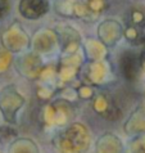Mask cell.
I'll use <instances>...</instances> for the list:
<instances>
[{
  "label": "cell",
  "mask_w": 145,
  "mask_h": 153,
  "mask_svg": "<svg viewBox=\"0 0 145 153\" xmlns=\"http://www.w3.org/2000/svg\"><path fill=\"white\" fill-rule=\"evenodd\" d=\"M48 9L44 0H22L19 4V10L27 18H39Z\"/></svg>",
  "instance_id": "6da1fadb"
},
{
  "label": "cell",
  "mask_w": 145,
  "mask_h": 153,
  "mask_svg": "<svg viewBox=\"0 0 145 153\" xmlns=\"http://www.w3.org/2000/svg\"><path fill=\"white\" fill-rule=\"evenodd\" d=\"M5 12H7V4L0 0V17L5 13Z\"/></svg>",
  "instance_id": "3957f363"
},
{
  "label": "cell",
  "mask_w": 145,
  "mask_h": 153,
  "mask_svg": "<svg viewBox=\"0 0 145 153\" xmlns=\"http://www.w3.org/2000/svg\"><path fill=\"white\" fill-rule=\"evenodd\" d=\"M135 56L134 54H126L125 57L122 59V71L123 74L126 75L127 79L132 80L134 79V76L136 75V72H138V62L135 61Z\"/></svg>",
  "instance_id": "7a4b0ae2"
}]
</instances>
